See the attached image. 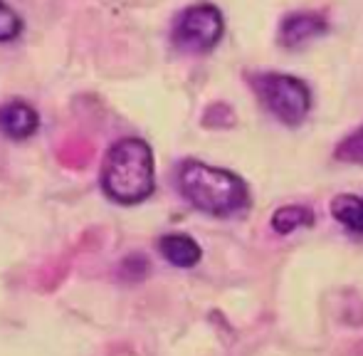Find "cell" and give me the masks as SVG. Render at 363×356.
<instances>
[{"mask_svg":"<svg viewBox=\"0 0 363 356\" xmlns=\"http://www.w3.org/2000/svg\"><path fill=\"white\" fill-rule=\"evenodd\" d=\"M176 191L198 213L211 218H233L250 208V186L242 176L198 159L176 166Z\"/></svg>","mask_w":363,"mask_h":356,"instance_id":"cell-1","label":"cell"},{"mask_svg":"<svg viewBox=\"0 0 363 356\" xmlns=\"http://www.w3.org/2000/svg\"><path fill=\"white\" fill-rule=\"evenodd\" d=\"M99 188L116 206H139L156 193V159L141 136H121L106 149L99 169Z\"/></svg>","mask_w":363,"mask_h":356,"instance_id":"cell-2","label":"cell"},{"mask_svg":"<svg viewBox=\"0 0 363 356\" xmlns=\"http://www.w3.org/2000/svg\"><path fill=\"white\" fill-rule=\"evenodd\" d=\"M250 87L262 106L284 126H299L311 111V89L294 74L257 72L250 74Z\"/></svg>","mask_w":363,"mask_h":356,"instance_id":"cell-3","label":"cell"},{"mask_svg":"<svg viewBox=\"0 0 363 356\" xmlns=\"http://www.w3.org/2000/svg\"><path fill=\"white\" fill-rule=\"evenodd\" d=\"M225 35V18L218 5L196 3L176 15L171 40L181 52L206 55L216 50Z\"/></svg>","mask_w":363,"mask_h":356,"instance_id":"cell-4","label":"cell"},{"mask_svg":"<svg viewBox=\"0 0 363 356\" xmlns=\"http://www.w3.org/2000/svg\"><path fill=\"white\" fill-rule=\"evenodd\" d=\"M326 33H329V23L324 15L314 10H296V13L284 15L279 23V45L287 50H296Z\"/></svg>","mask_w":363,"mask_h":356,"instance_id":"cell-5","label":"cell"},{"mask_svg":"<svg viewBox=\"0 0 363 356\" xmlns=\"http://www.w3.org/2000/svg\"><path fill=\"white\" fill-rule=\"evenodd\" d=\"M40 131V111L25 99L0 104V134L8 141H28Z\"/></svg>","mask_w":363,"mask_h":356,"instance_id":"cell-6","label":"cell"},{"mask_svg":"<svg viewBox=\"0 0 363 356\" xmlns=\"http://www.w3.org/2000/svg\"><path fill=\"white\" fill-rule=\"evenodd\" d=\"M156 250L163 260L176 269H193L201 265L203 260V247L191 233H163L156 243Z\"/></svg>","mask_w":363,"mask_h":356,"instance_id":"cell-7","label":"cell"},{"mask_svg":"<svg viewBox=\"0 0 363 356\" xmlns=\"http://www.w3.org/2000/svg\"><path fill=\"white\" fill-rule=\"evenodd\" d=\"M269 226H272V230L277 235L287 238L291 233L301 230V228L314 226V211L306 206H299V203H289V206H282L272 213Z\"/></svg>","mask_w":363,"mask_h":356,"instance_id":"cell-8","label":"cell"},{"mask_svg":"<svg viewBox=\"0 0 363 356\" xmlns=\"http://www.w3.org/2000/svg\"><path fill=\"white\" fill-rule=\"evenodd\" d=\"M329 211L336 223L349 228L351 233H361L363 235V196L341 193V196H336L334 201H331Z\"/></svg>","mask_w":363,"mask_h":356,"instance_id":"cell-9","label":"cell"},{"mask_svg":"<svg viewBox=\"0 0 363 356\" xmlns=\"http://www.w3.org/2000/svg\"><path fill=\"white\" fill-rule=\"evenodd\" d=\"M151 272V262H148L146 255L141 252H131V255L121 257L119 267H116V274H119L121 282H141V279L148 277Z\"/></svg>","mask_w":363,"mask_h":356,"instance_id":"cell-10","label":"cell"},{"mask_svg":"<svg viewBox=\"0 0 363 356\" xmlns=\"http://www.w3.org/2000/svg\"><path fill=\"white\" fill-rule=\"evenodd\" d=\"M23 18L10 8L5 0H0V43H13L23 35Z\"/></svg>","mask_w":363,"mask_h":356,"instance_id":"cell-11","label":"cell"},{"mask_svg":"<svg viewBox=\"0 0 363 356\" xmlns=\"http://www.w3.org/2000/svg\"><path fill=\"white\" fill-rule=\"evenodd\" d=\"M336 159L346 164H363V126L351 131L339 146H336Z\"/></svg>","mask_w":363,"mask_h":356,"instance_id":"cell-12","label":"cell"}]
</instances>
